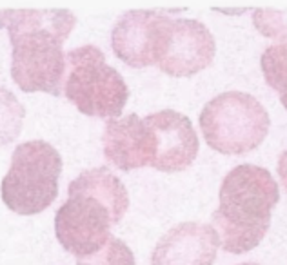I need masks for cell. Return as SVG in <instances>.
Segmentation results:
<instances>
[{
    "label": "cell",
    "instance_id": "1",
    "mask_svg": "<svg viewBox=\"0 0 287 265\" xmlns=\"http://www.w3.org/2000/svg\"><path fill=\"white\" fill-rule=\"evenodd\" d=\"M77 26L69 10H4L0 28L11 42V78L26 93L62 95L67 71L64 42Z\"/></svg>",
    "mask_w": 287,
    "mask_h": 265
},
{
    "label": "cell",
    "instance_id": "4",
    "mask_svg": "<svg viewBox=\"0 0 287 265\" xmlns=\"http://www.w3.org/2000/svg\"><path fill=\"white\" fill-rule=\"evenodd\" d=\"M67 71L62 93L75 107L93 118H120L129 87L124 76L105 62V55L93 44L66 53Z\"/></svg>",
    "mask_w": 287,
    "mask_h": 265
},
{
    "label": "cell",
    "instance_id": "13",
    "mask_svg": "<svg viewBox=\"0 0 287 265\" xmlns=\"http://www.w3.org/2000/svg\"><path fill=\"white\" fill-rule=\"evenodd\" d=\"M26 107L6 87H0V147L15 142L22 132Z\"/></svg>",
    "mask_w": 287,
    "mask_h": 265
},
{
    "label": "cell",
    "instance_id": "16",
    "mask_svg": "<svg viewBox=\"0 0 287 265\" xmlns=\"http://www.w3.org/2000/svg\"><path fill=\"white\" fill-rule=\"evenodd\" d=\"M276 173H278V176H280V182H282L283 189H285V193H287V149L278 157Z\"/></svg>",
    "mask_w": 287,
    "mask_h": 265
},
{
    "label": "cell",
    "instance_id": "10",
    "mask_svg": "<svg viewBox=\"0 0 287 265\" xmlns=\"http://www.w3.org/2000/svg\"><path fill=\"white\" fill-rule=\"evenodd\" d=\"M104 157L120 171L151 167L157 153L155 132L138 114H127L122 118H109L105 122Z\"/></svg>",
    "mask_w": 287,
    "mask_h": 265
},
{
    "label": "cell",
    "instance_id": "3",
    "mask_svg": "<svg viewBox=\"0 0 287 265\" xmlns=\"http://www.w3.org/2000/svg\"><path fill=\"white\" fill-rule=\"evenodd\" d=\"M218 200L211 225L220 247L231 254H244L267 234L273 209L280 202V187L265 167L240 164L224 176Z\"/></svg>",
    "mask_w": 287,
    "mask_h": 265
},
{
    "label": "cell",
    "instance_id": "15",
    "mask_svg": "<svg viewBox=\"0 0 287 265\" xmlns=\"http://www.w3.org/2000/svg\"><path fill=\"white\" fill-rule=\"evenodd\" d=\"M253 24L260 35L274 40H287V10L256 8L253 11Z\"/></svg>",
    "mask_w": 287,
    "mask_h": 265
},
{
    "label": "cell",
    "instance_id": "7",
    "mask_svg": "<svg viewBox=\"0 0 287 265\" xmlns=\"http://www.w3.org/2000/svg\"><path fill=\"white\" fill-rule=\"evenodd\" d=\"M173 35V17L151 10H133L120 15L111 29L115 57L134 69L158 66Z\"/></svg>",
    "mask_w": 287,
    "mask_h": 265
},
{
    "label": "cell",
    "instance_id": "5",
    "mask_svg": "<svg viewBox=\"0 0 287 265\" xmlns=\"http://www.w3.org/2000/svg\"><path fill=\"white\" fill-rule=\"evenodd\" d=\"M207 146L222 155H245L260 147L269 135L271 118L253 95L225 91L211 98L198 116Z\"/></svg>",
    "mask_w": 287,
    "mask_h": 265
},
{
    "label": "cell",
    "instance_id": "2",
    "mask_svg": "<svg viewBox=\"0 0 287 265\" xmlns=\"http://www.w3.org/2000/svg\"><path fill=\"white\" fill-rule=\"evenodd\" d=\"M129 209V194L107 167L84 171L67 187V200L55 214L60 245L77 258L96 252L111 238V227Z\"/></svg>",
    "mask_w": 287,
    "mask_h": 265
},
{
    "label": "cell",
    "instance_id": "12",
    "mask_svg": "<svg viewBox=\"0 0 287 265\" xmlns=\"http://www.w3.org/2000/svg\"><path fill=\"white\" fill-rule=\"evenodd\" d=\"M262 75L278 93L280 102L287 111V40L271 44L260 57Z\"/></svg>",
    "mask_w": 287,
    "mask_h": 265
},
{
    "label": "cell",
    "instance_id": "6",
    "mask_svg": "<svg viewBox=\"0 0 287 265\" xmlns=\"http://www.w3.org/2000/svg\"><path fill=\"white\" fill-rule=\"evenodd\" d=\"M62 173L60 153L44 140L19 144L2 180V200L13 213L39 214L57 200Z\"/></svg>",
    "mask_w": 287,
    "mask_h": 265
},
{
    "label": "cell",
    "instance_id": "9",
    "mask_svg": "<svg viewBox=\"0 0 287 265\" xmlns=\"http://www.w3.org/2000/svg\"><path fill=\"white\" fill-rule=\"evenodd\" d=\"M216 42L206 24L195 19H173V35L158 69L169 76L186 78L213 64Z\"/></svg>",
    "mask_w": 287,
    "mask_h": 265
},
{
    "label": "cell",
    "instance_id": "11",
    "mask_svg": "<svg viewBox=\"0 0 287 265\" xmlns=\"http://www.w3.org/2000/svg\"><path fill=\"white\" fill-rule=\"evenodd\" d=\"M218 249L220 240L211 223L184 222L158 240L151 265H213Z\"/></svg>",
    "mask_w": 287,
    "mask_h": 265
},
{
    "label": "cell",
    "instance_id": "17",
    "mask_svg": "<svg viewBox=\"0 0 287 265\" xmlns=\"http://www.w3.org/2000/svg\"><path fill=\"white\" fill-rule=\"evenodd\" d=\"M240 265H260V263H254V261H247V263H240Z\"/></svg>",
    "mask_w": 287,
    "mask_h": 265
},
{
    "label": "cell",
    "instance_id": "8",
    "mask_svg": "<svg viewBox=\"0 0 287 265\" xmlns=\"http://www.w3.org/2000/svg\"><path fill=\"white\" fill-rule=\"evenodd\" d=\"M144 122L151 127L157 140V153L151 164L153 169L160 173H180L196 160L200 140L186 114L162 109L148 114Z\"/></svg>",
    "mask_w": 287,
    "mask_h": 265
},
{
    "label": "cell",
    "instance_id": "14",
    "mask_svg": "<svg viewBox=\"0 0 287 265\" xmlns=\"http://www.w3.org/2000/svg\"><path fill=\"white\" fill-rule=\"evenodd\" d=\"M77 265H136L129 245L120 238L111 236L96 252L78 258Z\"/></svg>",
    "mask_w": 287,
    "mask_h": 265
}]
</instances>
